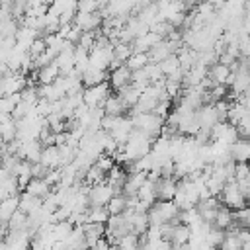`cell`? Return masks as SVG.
<instances>
[{
    "mask_svg": "<svg viewBox=\"0 0 250 250\" xmlns=\"http://www.w3.org/2000/svg\"><path fill=\"white\" fill-rule=\"evenodd\" d=\"M242 25H244V31L250 33V12L244 14V18H242Z\"/></svg>",
    "mask_w": 250,
    "mask_h": 250,
    "instance_id": "7bdbcfd3",
    "label": "cell"
},
{
    "mask_svg": "<svg viewBox=\"0 0 250 250\" xmlns=\"http://www.w3.org/2000/svg\"><path fill=\"white\" fill-rule=\"evenodd\" d=\"M240 100H242V104L246 105V109H248V113H250V96H244V94H242Z\"/></svg>",
    "mask_w": 250,
    "mask_h": 250,
    "instance_id": "ee69618b",
    "label": "cell"
},
{
    "mask_svg": "<svg viewBox=\"0 0 250 250\" xmlns=\"http://www.w3.org/2000/svg\"><path fill=\"white\" fill-rule=\"evenodd\" d=\"M189 238H191V229H189V225H186V223H176V225H174V234H172V244L178 246V248H184V246H188Z\"/></svg>",
    "mask_w": 250,
    "mask_h": 250,
    "instance_id": "484cf974",
    "label": "cell"
},
{
    "mask_svg": "<svg viewBox=\"0 0 250 250\" xmlns=\"http://www.w3.org/2000/svg\"><path fill=\"white\" fill-rule=\"evenodd\" d=\"M43 141L41 139H29V141H21L20 139V146H18V156L29 162H39L41 160V152H43Z\"/></svg>",
    "mask_w": 250,
    "mask_h": 250,
    "instance_id": "ba28073f",
    "label": "cell"
},
{
    "mask_svg": "<svg viewBox=\"0 0 250 250\" xmlns=\"http://www.w3.org/2000/svg\"><path fill=\"white\" fill-rule=\"evenodd\" d=\"M131 119L135 129L145 131L146 135H150L152 139L160 137L162 127H164V117H160L156 111H131Z\"/></svg>",
    "mask_w": 250,
    "mask_h": 250,
    "instance_id": "7a4b0ae2",
    "label": "cell"
},
{
    "mask_svg": "<svg viewBox=\"0 0 250 250\" xmlns=\"http://www.w3.org/2000/svg\"><path fill=\"white\" fill-rule=\"evenodd\" d=\"M102 0H78V12H100Z\"/></svg>",
    "mask_w": 250,
    "mask_h": 250,
    "instance_id": "f35d334b",
    "label": "cell"
},
{
    "mask_svg": "<svg viewBox=\"0 0 250 250\" xmlns=\"http://www.w3.org/2000/svg\"><path fill=\"white\" fill-rule=\"evenodd\" d=\"M230 156L234 162H250V139L238 137L230 145Z\"/></svg>",
    "mask_w": 250,
    "mask_h": 250,
    "instance_id": "9a60e30c",
    "label": "cell"
},
{
    "mask_svg": "<svg viewBox=\"0 0 250 250\" xmlns=\"http://www.w3.org/2000/svg\"><path fill=\"white\" fill-rule=\"evenodd\" d=\"M232 66L230 64H225V62H221V61H217V62H213L211 66H209V74H207V78L213 82V84H229L230 82V78H232Z\"/></svg>",
    "mask_w": 250,
    "mask_h": 250,
    "instance_id": "5bb4252c",
    "label": "cell"
},
{
    "mask_svg": "<svg viewBox=\"0 0 250 250\" xmlns=\"http://www.w3.org/2000/svg\"><path fill=\"white\" fill-rule=\"evenodd\" d=\"M0 123H2V141L4 143L14 141L18 137V117L14 113H2Z\"/></svg>",
    "mask_w": 250,
    "mask_h": 250,
    "instance_id": "ac0fdd59",
    "label": "cell"
},
{
    "mask_svg": "<svg viewBox=\"0 0 250 250\" xmlns=\"http://www.w3.org/2000/svg\"><path fill=\"white\" fill-rule=\"evenodd\" d=\"M238 133H240V137H248L250 139V113H246L240 121H238Z\"/></svg>",
    "mask_w": 250,
    "mask_h": 250,
    "instance_id": "60d3db41",
    "label": "cell"
},
{
    "mask_svg": "<svg viewBox=\"0 0 250 250\" xmlns=\"http://www.w3.org/2000/svg\"><path fill=\"white\" fill-rule=\"evenodd\" d=\"M160 39H164L158 31H154V29H148L146 33H143V35H139L135 41H133V49L135 51H143V53H148Z\"/></svg>",
    "mask_w": 250,
    "mask_h": 250,
    "instance_id": "2e32d148",
    "label": "cell"
},
{
    "mask_svg": "<svg viewBox=\"0 0 250 250\" xmlns=\"http://www.w3.org/2000/svg\"><path fill=\"white\" fill-rule=\"evenodd\" d=\"M21 100V92H16V94H6L0 98V111L2 113H14V109L18 107Z\"/></svg>",
    "mask_w": 250,
    "mask_h": 250,
    "instance_id": "1f68e13d",
    "label": "cell"
},
{
    "mask_svg": "<svg viewBox=\"0 0 250 250\" xmlns=\"http://www.w3.org/2000/svg\"><path fill=\"white\" fill-rule=\"evenodd\" d=\"M225 229H219V227H211V230H209V234H207V244H209V248H213V246H221V242L225 240Z\"/></svg>",
    "mask_w": 250,
    "mask_h": 250,
    "instance_id": "d590c367",
    "label": "cell"
},
{
    "mask_svg": "<svg viewBox=\"0 0 250 250\" xmlns=\"http://www.w3.org/2000/svg\"><path fill=\"white\" fill-rule=\"evenodd\" d=\"M104 109H105V113H111V115H125V111L129 109V105H127L125 100L115 92V94H111V96L105 100Z\"/></svg>",
    "mask_w": 250,
    "mask_h": 250,
    "instance_id": "d4e9b609",
    "label": "cell"
},
{
    "mask_svg": "<svg viewBox=\"0 0 250 250\" xmlns=\"http://www.w3.org/2000/svg\"><path fill=\"white\" fill-rule=\"evenodd\" d=\"M109 80V72L107 70H102V68H96V66H88L84 72H82V82L84 86H94V84H102Z\"/></svg>",
    "mask_w": 250,
    "mask_h": 250,
    "instance_id": "44dd1931",
    "label": "cell"
},
{
    "mask_svg": "<svg viewBox=\"0 0 250 250\" xmlns=\"http://www.w3.org/2000/svg\"><path fill=\"white\" fill-rule=\"evenodd\" d=\"M107 219H109V211H107L105 205H90V209H88V221L107 223Z\"/></svg>",
    "mask_w": 250,
    "mask_h": 250,
    "instance_id": "d6a6232c",
    "label": "cell"
},
{
    "mask_svg": "<svg viewBox=\"0 0 250 250\" xmlns=\"http://www.w3.org/2000/svg\"><path fill=\"white\" fill-rule=\"evenodd\" d=\"M105 207H107L109 215H119V213H125V211L129 209L127 195H125L123 191H117V193H115V195L109 199V203H107Z\"/></svg>",
    "mask_w": 250,
    "mask_h": 250,
    "instance_id": "83f0119b",
    "label": "cell"
},
{
    "mask_svg": "<svg viewBox=\"0 0 250 250\" xmlns=\"http://www.w3.org/2000/svg\"><path fill=\"white\" fill-rule=\"evenodd\" d=\"M180 205L174 199H156L148 209L150 225H164V223H180Z\"/></svg>",
    "mask_w": 250,
    "mask_h": 250,
    "instance_id": "6da1fadb",
    "label": "cell"
},
{
    "mask_svg": "<svg viewBox=\"0 0 250 250\" xmlns=\"http://www.w3.org/2000/svg\"><path fill=\"white\" fill-rule=\"evenodd\" d=\"M20 209V193L18 195H10L4 197L0 203V225H8L10 217Z\"/></svg>",
    "mask_w": 250,
    "mask_h": 250,
    "instance_id": "d6986e66",
    "label": "cell"
},
{
    "mask_svg": "<svg viewBox=\"0 0 250 250\" xmlns=\"http://www.w3.org/2000/svg\"><path fill=\"white\" fill-rule=\"evenodd\" d=\"M234 223L238 227H248L250 229V205H244L234 211Z\"/></svg>",
    "mask_w": 250,
    "mask_h": 250,
    "instance_id": "8d00e7d4",
    "label": "cell"
},
{
    "mask_svg": "<svg viewBox=\"0 0 250 250\" xmlns=\"http://www.w3.org/2000/svg\"><path fill=\"white\" fill-rule=\"evenodd\" d=\"M59 76H61V68H59V64L55 61L45 64V66H41V68H37V82L39 84H51Z\"/></svg>",
    "mask_w": 250,
    "mask_h": 250,
    "instance_id": "cb8c5ba5",
    "label": "cell"
},
{
    "mask_svg": "<svg viewBox=\"0 0 250 250\" xmlns=\"http://www.w3.org/2000/svg\"><path fill=\"white\" fill-rule=\"evenodd\" d=\"M117 94H119V96H121V98L125 100V104L129 105V109H133V107L137 105V102H139V98H141V94H143V92H141V90H139L137 86H133V84H129L127 88H123V90H119Z\"/></svg>",
    "mask_w": 250,
    "mask_h": 250,
    "instance_id": "4dcf8cb0",
    "label": "cell"
},
{
    "mask_svg": "<svg viewBox=\"0 0 250 250\" xmlns=\"http://www.w3.org/2000/svg\"><path fill=\"white\" fill-rule=\"evenodd\" d=\"M41 203H43V197H39V195H33L25 189H23V193H20V209L25 211L27 215L33 213L37 207H41Z\"/></svg>",
    "mask_w": 250,
    "mask_h": 250,
    "instance_id": "4316f807",
    "label": "cell"
},
{
    "mask_svg": "<svg viewBox=\"0 0 250 250\" xmlns=\"http://www.w3.org/2000/svg\"><path fill=\"white\" fill-rule=\"evenodd\" d=\"M39 37V31L35 29V27H31V25H21L18 31H16V43L20 45V47H23V49H27L29 51V47L33 45V41Z\"/></svg>",
    "mask_w": 250,
    "mask_h": 250,
    "instance_id": "ffe728a7",
    "label": "cell"
},
{
    "mask_svg": "<svg viewBox=\"0 0 250 250\" xmlns=\"http://www.w3.org/2000/svg\"><path fill=\"white\" fill-rule=\"evenodd\" d=\"M51 2H53V0H27L29 8H31V6H51Z\"/></svg>",
    "mask_w": 250,
    "mask_h": 250,
    "instance_id": "b9f144b4",
    "label": "cell"
},
{
    "mask_svg": "<svg viewBox=\"0 0 250 250\" xmlns=\"http://www.w3.org/2000/svg\"><path fill=\"white\" fill-rule=\"evenodd\" d=\"M111 92H113V88H111L109 80H105L102 84L86 86L84 92H82V98H84V104L90 105V107H104V104L111 96Z\"/></svg>",
    "mask_w": 250,
    "mask_h": 250,
    "instance_id": "3957f363",
    "label": "cell"
},
{
    "mask_svg": "<svg viewBox=\"0 0 250 250\" xmlns=\"http://www.w3.org/2000/svg\"><path fill=\"white\" fill-rule=\"evenodd\" d=\"M45 168H61V146L59 145H45L43 152H41V160H39Z\"/></svg>",
    "mask_w": 250,
    "mask_h": 250,
    "instance_id": "e0dca14e",
    "label": "cell"
},
{
    "mask_svg": "<svg viewBox=\"0 0 250 250\" xmlns=\"http://www.w3.org/2000/svg\"><path fill=\"white\" fill-rule=\"evenodd\" d=\"M213 225L215 227H219V229H230V227H234L236 223H234V213H232V209L230 207H221L219 211H217V217H215V221H213Z\"/></svg>",
    "mask_w": 250,
    "mask_h": 250,
    "instance_id": "f1b7e54d",
    "label": "cell"
},
{
    "mask_svg": "<svg viewBox=\"0 0 250 250\" xmlns=\"http://www.w3.org/2000/svg\"><path fill=\"white\" fill-rule=\"evenodd\" d=\"M117 193V189L107 182H98V184H92L88 188V197H90V205H107L109 199Z\"/></svg>",
    "mask_w": 250,
    "mask_h": 250,
    "instance_id": "8992f818",
    "label": "cell"
},
{
    "mask_svg": "<svg viewBox=\"0 0 250 250\" xmlns=\"http://www.w3.org/2000/svg\"><path fill=\"white\" fill-rule=\"evenodd\" d=\"M141 244H143V240H141V234H137V232H127L117 240V248H125V250L139 248Z\"/></svg>",
    "mask_w": 250,
    "mask_h": 250,
    "instance_id": "836d02e7",
    "label": "cell"
},
{
    "mask_svg": "<svg viewBox=\"0 0 250 250\" xmlns=\"http://www.w3.org/2000/svg\"><path fill=\"white\" fill-rule=\"evenodd\" d=\"M246 12H250V0H246Z\"/></svg>",
    "mask_w": 250,
    "mask_h": 250,
    "instance_id": "f6af8a7d",
    "label": "cell"
},
{
    "mask_svg": "<svg viewBox=\"0 0 250 250\" xmlns=\"http://www.w3.org/2000/svg\"><path fill=\"white\" fill-rule=\"evenodd\" d=\"M221 246H223V248H240V246H244V244H242V240L238 238L236 230L230 229V230L225 234V240L221 242Z\"/></svg>",
    "mask_w": 250,
    "mask_h": 250,
    "instance_id": "74e56055",
    "label": "cell"
},
{
    "mask_svg": "<svg viewBox=\"0 0 250 250\" xmlns=\"http://www.w3.org/2000/svg\"><path fill=\"white\" fill-rule=\"evenodd\" d=\"M133 129H135V125H133L131 115H119L109 133H111V137H113L119 145H125L127 139H129V135L133 133Z\"/></svg>",
    "mask_w": 250,
    "mask_h": 250,
    "instance_id": "7c38bea8",
    "label": "cell"
},
{
    "mask_svg": "<svg viewBox=\"0 0 250 250\" xmlns=\"http://www.w3.org/2000/svg\"><path fill=\"white\" fill-rule=\"evenodd\" d=\"M74 23L82 31H98L100 25L104 23V16L102 12H76Z\"/></svg>",
    "mask_w": 250,
    "mask_h": 250,
    "instance_id": "9c48e42d",
    "label": "cell"
},
{
    "mask_svg": "<svg viewBox=\"0 0 250 250\" xmlns=\"http://www.w3.org/2000/svg\"><path fill=\"white\" fill-rule=\"evenodd\" d=\"M25 191H29V193H33V195H39V197H47L51 191H53V186L45 180V178H39V176H33L31 178V182L25 186Z\"/></svg>",
    "mask_w": 250,
    "mask_h": 250,
    "instance_id": "603a6c76",
    "label": "cell"
},
{
    "mask_svg": "<svg viewBox=\"0 0 250 250\" xmlns=\"http://www.w3.org/2000/svg\"><path fill=\"white\" fill-rule=\"evenodd\" d=\"M229 88L238 96H242L250 88V64L248 62H238V66L234 68L232 78L229 82Z\"/></svg>",
    "mask_w": 250,
    "mask_h": 250,
    "instance_id": "52a82bcc",
    "label": "cell"
},
{
    "mask_svg": "<svg viewBox=\"0 0 250 250\" xmlns=\"http://www.w3.org/2000/svg\"><path fill=\"white\" fill-rule=\"evenodd\" d=\"M160 66H162V72H164V76H170V74H174L176 70H180V68H182V62H180L178 55L174 53V55H170L168 59H164V61L160 62Z\"/></svg>",
    "mask_w": 250,
    "mask_h": 250,
    "instance_id": "e575fe53",
    "label": "cell"
},
{
    "mask_svg": "<svg viewBox=\"0 0 250 250\" xmlns=\"http://www.w3.org/2000/svg\"><path fill=\"white\" fill-rule=\"evenodd\" d=\"M178 191V182L174 176H162L158 180V199H174Z\"/></svg>",
    "mask_w": 250,
    "mask_h": 250,
    "instance_id": "7402d4cb",
    "label": "cell"
},
{
    "mask_svg": "<svg viewBox=\"0 0 250 250\" xmlns=\"http://www.w3.org/2000/svg\"><path fill=\"white\" fill-rule=\"evenodd\" d=\"M148 62H150L148 53H143V51H133V55L127 59V62H125V64H127L131 70H141V68H145Z\"/></svg>",
    "mask_w": 250,
    "mask_h": 250,
    "instance_id": "f546056e",
    "label": "cell"
},
{
    "mask_svg": "<svg viewBox=\"0 0 250 250\" xmlns=\"http://www.w3.org/2000/svg\"><path fill=\"white\" fill-rule=\"evenodd\" d=\"M197 117H199V125L203 131H211V127L221 121L215 102H209V104H203L201 107H197Z\"/></svg>",
    "mask_w": 250,
    "mask_h": 250,
    "instance_id": "8fae6325",
    "label": "cell"
},
{
    "mask_svg": "<svg viewBox=\"0 0 250 250\" xmlns=\"http://www.w3.org/2000/svg\"><path fill=\"white\" fill-rule=\"evenodd\" d=\"M221 201H223V205L230 207L232 211H236V209L248 205L246 195H244V189L240 188V184H238L236 180H230V182L225 184V188H223V191H221Z\"/></svg>",
    "mask_w": 250,
    "mask_h": 250,
    "instance_id": "277c9868",
    "label": "cell"
},
{
    "mask_svg": "<svg viewBox=\"0 0 250 250\" xmlns=\"http://www.w3.org/2000/svg\"><path fill=\"white\" fill-rule=\"evenodd\" d=\"M209 133H211V141H219V143H227V145H232L240 137L238 127L234 123H230L229 119L215 123Z\"/></svg>",
    "mask_w": 250,
    "mask_h": 250,
    "instance_id": "5b68a950",
    "label": "cell"
},
{
    "mask_svg": "<svg viewBox=\"0 0 250 250\" xmlns=\"http://www.w3.org/2000/svg\"><path fill=\"white\" fill-rule=\"evenodd\" d=\"M45 49H47V41H45V37H37V39L33 41V45L29 47V55L35 59V57H39Z\"/></svg>",
    "mask_w": 250,
    "mask_h": 250,
    "instance_id": "ab89813d",
    "label": "cell"
},
{
    "mask_svg": "<svg viewBox=\"0 0 250 250\" xmlns=\"http://www.w3.org/2000/svg\"><path fill=\"white\" fill-rule=\"evenodd\" d=\"M25 86H27L25 74H23V72H12V74L2 76V86H0V90H2V96H6V94L21 92Z\"/></svg>",
    "mask_w": 250,
    "mask_h": 250,
    "instance_id": "4fadbf2b",
    "label": "cell"
},
{
    "mask_svg": "<svg viewBox=\"0 0 250 250\" xmlns=\"http://www.w3.org/2000/svg\"><path fill=\"white\" fill-rule=\"evenodd\" d=\"M131 82H133V70L127 64H121V66H115L109 70V84H111L113 92L127 88Z\"/></svg>",
    "mask_w": 250,
    "mask_h": 250,
    "instance_id": "30bf717a",
    "label": "cell"
}]
</instances>
